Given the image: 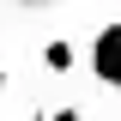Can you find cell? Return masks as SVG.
Instances as JSON below:
<instances>
[{"mask_svg":"<svg viewBox=\"0 0 121 121\" xmlns=\"http://www.w3.org/2000/svg\"><path fill=\"white\" fill-rule=\"evenodd\" d=\"M85 73L97 79L103 91H121V18L97 24V36L85 43Z\"/></svg>","mask_w":121,"mask_h":121,"instance_id":"6da1fadb","label":"cell"},{"mask_svg":"<svg viewBox=\"0 0 121 121\" xmlns=\"http://www.w3.org/2000/svg\"><path fill=\"white\" fill-rule=\"evenodd\" d=\"M73 43H67V36H55V43H43V67H48V73H73Z\"/></svg>","mask_w":121,"mask_h":121,"instance_id":"7a4b0ae2","label":"cell"},{"mask_svg":"<svg viewBox=\"0 0 121 121\" xmlns=\"http://www.w3.org/2000/svg\"><path fill=\"white\" fill-rule=\"evenodd\" d=\"M48 121H85V115H79L73 103H60V109H48Z\"/></svg>","mask_w":121,"mask_h":121,"instance_id":"3957f363","label":"cell"},{"mask_svg":"<svg viewBox=\"0 0 121 121\" xmlns=\"http://www.w3.org/2000/svg\"><path fill=\"white\" fill-rule=\"evenodd\" d=\"M12 6H48V0H12Z\"/></svg>","mask_w":121,"mask_h":121,"instance_id":"277c9868","label":"cell"}]
</instances>
